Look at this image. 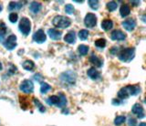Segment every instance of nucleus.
<instances>
[{
  "instance_id": "1",
  "label": "nucleus",
  "mask_w": 146,
  "mask_h": 126,
  "mask_svg": "<svg viewBox=\"0 0 146 126\" xmlns=\"http://www.w3.org/2000/svg\"><path fill=\"white\" fill-rule=\"evenodd\" d=\"M47 103L49 105H57L59 108H64L67 104V99L64 94L60 93L58 95H53L47 100Z\"/></svg>"
},
{
  "instance_id": "2",
  "label": "nucleus",
  "mask_w": 146,
  "mask_h": 126,
  "mask_svg": "<svg viewBox=\"0 0 146 126\" xmlns=\"http://www.w3.org/2000/svg\"><path fill=\"white\" fill-rule=\"evenodd\" d=\"M135 56V48H125L119 53V60L122 62H130L133 60Z\"/></svg>"
},
{
  "instance_id": "3",
  "label": "nucleus",
  "mask_w": 146,
  "mask_h": 126,
  "mask_svg": "<svg viewBox=\"0 0 146 126\" xmlns=\"http://www.w3.org/2000/svg\"><path fill=\"white\" fill-rule=\"evenodd\" d=\"M53 25L56 28L59 29H67L68 27H70L71 24L70 19L67 17L64 16H56L53 19Z\"/></svg>"
},
{
  "instance_id": "4",
  "label": "nucleus",
  "mask_w": 146,
  "mask_h": 126,
  "mask_svg": "<svg viewBox=\"0 0 146 126\" xmlns=\"http://www.w3.org/2000/svg\"><path fill=\"white\" fill-rule=\"evenodd\" d=\"M18 29H19V30L21 31L23 35L27 36L30 33V30H31V22H30V20L27 19V17H22L20 22H19Z\"/></svg>"
},
{
  "instance_id": "5",
  "label": "nucleus",
  "mask_w": 146,
  "mask_h": 126,
  "mask_svg": "<svg viewBox=\"0 0 146 126\" xmlns=\"http://www.w3.org/2000/svg\"><path fill=\"white\" fill-rule=\"evenodd\" d=\"M84 24L88 28H94L97 25V17L93 13H88L84 19Z\"/></svg>"
},
{
  "instance_id": "6",
  "label": "nucleus",
  "mask_w": 146,
  "mask_h": 126,
  "mask_svg": "<svg viewBox=\"0 0 146 126\" xmlns=\"http://www.w3.org/2000/svg\"><path fill=\"white\" fill-rule=\"evenodd\" d=\"M60 79L63 82L73 84L76 80V74L73 71H66L60 75Z\"/></svg>"
},
{
  "instance_id": "7",
  "label": "nucleus",
  "mask_w": 146,
  "mask_h": 126,
  "mask_svg": "<svg viewBox=\"0 0 146 126\" xmlns=\"http://www.w3.org/2000/svg\"><path fill=\"white\" fill-rule=\"evenodd\" d=\"M19 88L24 93H30L34 91V84L32 83L31 80H26L24 82H22Z\"/></svg>"
},
{
  "instance_id": "8",
  "label": "nucleus",
  "mask_w": 146,
  "mask_h": 126,
  "mask_svg": "<svg viewBox=\"0 0 146 126\" xmlns=\"http://www.w3.org/2000/svg\"><path fill=\"white\" fill-rule=\"evenodd\" d=\"M4 46L8 50H12L17 47V37L15 35H11L7 38L6 41H4Z\"/></svg>"
},
{
  "instance_id": "9",
  "label": "nucleus",
  "mask_w": 146,
  "mask_h": 126,
  "mask_svg": "<svg viewBox=\"0 0 146 126\" xmlns=\"http://www.w3.org/2000/svg\"><path fill=\"white\" fill-rule=\"evenodd\" d=\"M33 40L36 43H44L46 40H47V36L44 33V31L42 29H38V31H36V33L33 35Z\"/></svg>"
},
{
  "instance_id": "10",
  "label": "nucleus",
  "mask_w": 146,
  "mask_h": 126,
  "mask_svg": "<svg viewBox=\"0 0 146 126\" xmlns=\"http://www.w3.org/2000/svg\"><path fill=\"white\" fill-rule=\"evenodd\" d=\"M131 111H132V113L135 114L137 116V118H139V119H143L144 117L143 108L141 104H139V103H136V104H134L133 106H132Z\"/></svg>"
},
{
  "instance_id": "11",
  "label": "nucleus",
  "mask_w": 146,
  "mask_h": 126,
  "mask_svg": "<svg viewBox=\"0 0 146 126\" xmlns=\"http://www.w3.org/2000/svg\"><path fill=\"white\" fill-rule=\"evenodd\" d=\"M122 27L127 31H132L136 27V20L134 19H128L122 22Z\"/></svg>"
},
{
  "instance_id": "12",
  "label": "nucleus",
  "mask_w": 146,
  "mask_h": 126,
  "mask_svg": "<svg viewBox=\"0 0 146 126\" xmlns=\"http://www.w3.org/2000/svg\"><path fill=\"white\" fill-rule=\"evenodd\" d=\"M111 38L112 40H124L126 38V34L124 32H122L121 30H119V29H116V30H113L111 34Z\"/></svg>"
},
{
  "instance_id": "13",
  "label": "nucleus",
  "mask_w": 146,
  "mask_h": 126,
  "mask_svg": "<svg viewBox=\"0 0 146 126\" xmlns=\"http://www.w3.org/2000/svg\"><path fill=\"white\" fill-rule=\"evenodd\" d=\"M48 34L49 38L53 40H58L61 38V32L55 29H49L48 30Z\"/></svg>"
},
{
  "instance_id": "14",
  "label": "nucleus",
  "mask_w": 146,
  "mask_h": 126,
  "mask_svg": "<svg viewBox=\"0 0 146 126\" xmlns=\"http://www.w3.org/2000/svg\"><path fill=\"white\" fill-rule=\"evenodd\" d=\"M126 88H127L128 92H129L130 95H132V96L138 95L141 92V88L138 86V85H129V86H127Z\"/></svg>"
},
{
  "instance_id": "15",
  "label": "nucleus",
  "mask_w": 146,
  "mask_h": 126,
  "mask_svg": "<svg viewBox=\"0 0 146 126\" xmlns=\"http://www.w3.org/2000/svg\"><path fill=\"white\" fill-rule=\"evenodd\" d=\"M64 40L68 43V44H73L75 43V40H76V34L74 31H70L65 37H64Z\"/></svg>"
},
{
  "instance_id": "16",
  "label": "nucleus",
  "mask_w": 146,
  "mask_h": 126,
  "mask_svg": "<svg viewBox=\"0 0 146 126\" xmlns=\"http://www.w3.org/2000/svg\"><path fill=\"white\" fill-rule=\"evenodd\" d=\"M131 13V9H130V7L128 4H123V5L120 8V14L122 17H125L127 16H129Z\"/></svg>"
},
{
  "instance_id": "17",
  "label": "nucleus",
  "mask_w": 146,
  "mask_h": 126,
  "mask_svg": "<svg viewBox=\"0 0 146 126\" xmlns=\"http://www.w3.org/2000/svg\"><path fill=\"white\" fill-rule=\"evenodd\" d=\"M102 28L105 31H109L113 28V22L111 19H104L102 22Z\"/></svg>"
},
{
  "instance_id": "18",
  "label": "nucleus",
  "mask_w": 146,
  "mask_h": 126,
  "mask_svg": "<svg viewBox=\"0 0 146 126\" xmlns=\"http://www.w3.org/2000/svg\"><path fill=\"white\" fill-rule=\"evenodd\" d=\"M90 63H92V64L95 65L96 67H99V68L102 66V60H100L99 57L94 55V54H92V55L90 57Z\"/></svg>"
},
{
  "instance_id": "19",
  "label": "nucleus",
  "mask_w": 146,
  "mask_h": 126,
  "mask_svg": "<svg viewBox=\"0 0 146 126\" xmlns=\"http://www.w3.org/2000/svg\"><path fill=\"white\" fill-rule=\"evenodd\" d=\"M87 74H88V76L90 78V79H92V80H97L100 78V72L99 71L94 69V68H90L89 70H88V72H87Z\"/></svg>"
},
{
  "instance_id": "20",
  "label": "nucleus",
  "mask_w": 146,
  "mask_h": 126,
  "mask_svg": "<svg viewBox=\"0 0 146 126\" xmlns=\"http://www.w3.org/2000/svg\"><path fill=\"white\" fill-rule=\"evenodd\" d=\"M41 4L40 3H38V2H32L30 4V11L32 13H34V14H36V13H38L40 10H41Z\"/></svg>"
},
{
  "instance_id": "21",
  "label": "nucleus",
  "mask_w": 146,
  "mask_h": 126,
  "mask_svg": "<svg viewBox=\"0 0 146 126\" xmlns=\"http://www.w3.org/2000/svg\"><path fill=\"white\" fill-rule=\"evenodd\" d=\"M22 67L27 70H32L35 67V63L32 60H26L22 64Z\"/></svg>"
},
{
  "instance_id": "22",
  "label": "nucleus",
  "mask_w": 146,
  "mask_h": 126,
  "mask_svg": "<svg viewBox=\"0 0 146 126\" xmlns=\"http://www.w3.org/2000/svg\"><path fill=\"white\" fill-rule=\"evenodd\" d=\"M22 7V4L21 3H17V2H10L8 5V10L9 11H13V10H16V9H20Z\"/></svg>"
},
{
  "instance_id": "23",
  "label": "nucleus",
  "mask_w": 146,
  "mask_h": 126,
  "mask_svg": "<svg viewBox=\"0 0 146 126\" xmlns=\"http://www.w3.org/2000/svg\"><path fill=\"white\" fill-rule=\"evenodd\" d=\"M129 92H128V90L126 87L122 88L120 90V92H118V97L120 99H127L128 97H129Z\"/></svg>"
},
{
  "instance_id": "24",
  "label": "nucleus",
  "mask_w": 146,
  "mask_h": 126,
  "mask_svg": "<svg viewBox=\"0 0 146 126\" xmlns=\"http://www.w3.org/2000/svg\"><path fill=\"white\" fill-rule=\"evenodd\" d=\"M79 52L80 55L85 56L89 52V47L87 45H80L79 46Z\"/></svg>"
},
{
  "instance_id": "25",
  "label": "nucleus",
  "mask_w": 146,
  "mask_h": 126,
  "mask_svg": "<svg viewBox=\"0 0 146 126\" xmlns=\"http://www.w3.org/2000/svg\"><path fill=\"white\" fill-rule=\"evenodd\" d=\"M126 118H125V116H123V115H119L117 116L115 120H114V124L119 126V125H121L125 121Z\"/></svg>"
},
{
  "instance_id": "26",
  "label": "nucleus",
  "mask_w": 146,
  "mask_h": 126,
  "mask_svg": "<svg viewBox=\"0 0 146 126\" xmlns=\"http://www.w3.org/2000/svg\"><path fill=\"white\" fill-rule=\"evenodd\" d=\"M49 90H51V86L48 85V83H45V82H41V88H40V92L42 94L47 93Z\"/></svg>"
},
{
  "instance_id": "27",
  "label": "nucleus",
  "mask_w": 146,
  "mask_h": 126,
  "mask_svg": "<svg viewBox=\"0 0 146 126\" xmlns=\"http://www.w3.org/2000/svg\"><path fill=\"white\" fill-rule=\"evenodd\" d=\"M89 37V31L87 29H81L79 32V38L81 40H86Z\"/></svg>"
},
{
  "instance_id": "28",
  "label": "nucleus",
  "mask_w": 146,
  "mask_h": 126,
  "mask_svg": "<svg viewBox=\"0 0 146 126\" xmlns=\"http://www.w3.org/2000/svg\"><path fill=\"white\" fill-rule=\"evenodd\" d=\"M95 46L97 48H103L106 46V40L104 38H99L95 41Z\"/></svg>"
},
{
  "instance_id": "29",
  "label": "nucleus",
  "mask_w": 146,
  "mask_h": 126,
  "mask_svg": "<svg viewBox=\"0 0 146 126\" xmlns=\"http://www.w3.org/2000/svg\"><path fill=\"white\" fill-rule=\"evenodd\" d=\"M89 5L90 7L94 10H97L99 7H100V2L97 1V0H90L89 1Z\"/></svg>"
},
{
  "instance_id": "30",
  "label": "nucleus",
  "mask_w": 146,
  "mask_h": 126,
  "mask_svg": "<svg viewBox=\"0 0 146 126\" xmlns=\"http://www.w3.org/2000/svg\"><path fill=\"white\" fill-rule=\"evenodd\" d=\"M117 7H118V4L116 3V2H114V1H111V2H109L108 4H107V8H108V10L109 11H111V12H112V11H114L117 8Z\"/></svg>"
},
{
  "instance_id": "31",
  "label": "nucleus",
  "mask_w": 146,
  "mask_h": 126,
  "mask_svg": "<svg viewBox=\"0 0 146 126\" xmlns=\"http://www.w3.org/2000/svg\"><path fill=\"white\" fill-rule=\"evenodd\" d=\"M65 11H66L67 14L72 15L73 13H74V7H73L72 5H70V4H68V5H66V7H65Z\"/></svg>"
},
{
  "instance_id": "32",
  "label": "nucleus",
  "mask_w": 146,
  "mask_h": 126,
  "mask_svg": "<svg viewBox=\"0 0 146 126\" xmlns=\"http://www.w3.org/2000/svg\"><path fill=\"white\" fill-rule=\"evenodd\" d=\"M17 19H18V16L17 13H11V14L9 15V21L12 22V23H16L17 21Z\"/></svg>"
},
{
  "instance_id": "33",
  "label": "nucleus",
  "mask_w": 146,
  "mask_h": 126,
  "mask_svg": "<svg viewBox=\"0 0 146 126\" xmlns=\"http://www.w3.org/2000/svg\"><path fill=\"white\" fill-rule=\"evenodd\" d=\"M128 125H129V126H136L137 125V121H136V119L129 118V121H128Z\"/></svg>"
},
{
  "instance_id": "34",
  "label": "nucleus",
  "mask_w": 146,
  "mask_h": 126,
  "mask_svg": "<svg viewBox=\"0 0 146 126\" xmlns=\"http://www.w3.org/2000/svg\"><path fill=\"white\" fill-rule=\"evenodd\" d=\"M34 102L36 103V105H38V107L39 108V110H40V111H45L46 110H45V108L43 107V105L42 104H41V103L39 102V101H38V100H36V99H34Z\"/></svg>"
},
{
  "instance_id": "35",
  "label": "nucleus",
  "mask_w": 146,
  "mask_h": 126,
  "mask_svg": "<svg viewBox=\"0 0 146 126\" xmlns=\"http://www.w3.org/2000/svg\"><path fill=\"white\" fill-rule=\"evenodd\" d=\"M0 33H2V34H6V31H7V27L6 25H5V23H1L0 24Z\"/></svg>"
},
{
  "instance_id": "36",
  "label": "nucleus",
  "mask_w": 146,
  "mask_h": 126,
  "mask_svg": "<svg viewBox=\"0 0 146 126\" xmlns=\"http://www.w3.org/2000/svg\"><path fill=\"white\" fill-rule=\"evenodd\" d=\"M34 80H36V82H41V80H43V77H42V76H41L40 74L36 73V74L34 75Z\"/></svg>"
},
{
  "instance_id": "37",
  "label": "nucleus",
  "mask_w": 146,
  "mask_h": 126,
  "mask_svg": "<svg viewBox=\"0 0 146 126\" xmlns=\"http://www.w3.org/2000/svg\"><path fill=\"white\" fill-rule=\"evenodd\" d=\"M117 50H118V48L117 47H112V48L111 49V53L114 55V54H116Z\"/></svg>"
},
{
  "instance_id": "38",
  "label": "nucleus",
  "mask_w": 146,
  "mask_h": 126,
  "mask_svg": "<svg viewBox=\"0 0 146 126\" xmlns=\"http://www.w3.org/2000/svg\"><path fill=\"white\" fill-rule=\"evenodd\" d=\"M4 38H5V35L2 34V33H0V42H3Z\"/></svg>"
},
{
  "instance_id": "39",
  "label": "nucleus",
  "mask_w": 146,
  "mask_h": 126,
  "mask_svg": "<svg viewBox=\"0 0 146 126\" xmlns=\"http://www.w3.org/2000/svg\"><path fill=\"white\" fill-rule=\"evenodd\" d=\"M120 102H121V101H117V100H113V101H112V103H113V104H116V105L120 104Z\"/></svg>"
},
{
  "instance_id": "40",
  "label": "nucleus",
  "mask_w": 146,
  "mask_h": 126,
  "mask_svg": "<svg viewBox=\"0 0 146 126\" xmlns=\"http://www.w3.org/2000/svg\"><path fill=\"white\" fill-rule=\"evenodd\" d=\"M141 19H143V21L146 22V15H145V16H143V17H141Z\"/></svg>"
},
{
  "instance_id": "41",
  "label": "nucleus",
  "mask_w": 146,
  "mask_h": 126,
  "mask_svg": "<svg viewBox=\"0 0 146 126\" xmlns=\"http://www.w3.org/2000/svg\"><path fill=\"white\" fill-rule=\"evenodd\" d=\"M139 126H146V123H141Z\"/></svg>"
},
{
  "instance_id": "42",
  "label": "nucleus",
  "mask_w": 146,
  "mask_h": 126,
  "mask_svg": "<svg viewBox=\"0 0 146 126\" xmlns=\"http://www.w3.org/2000/svg\"><path fill=\"white\" fill-rule=\"evenodd\" d=\"M2 70V64H1V62H0V70Z\"/></svg>"
},
{
  "instance_id": "43",
  "label": "nucleus",
  "mask_w": 146,
  "mask_h": 126,
  "mask_svg": "<svg viewBox=\"0 0 146 126\" xmlns=\"http://www.w3.org/2000/svg\"><path fill=\"white\" fill-rule=\"evenodd\" d=\"M2 10V6H0V11Z\"/></svg>"
}]
</instances>
